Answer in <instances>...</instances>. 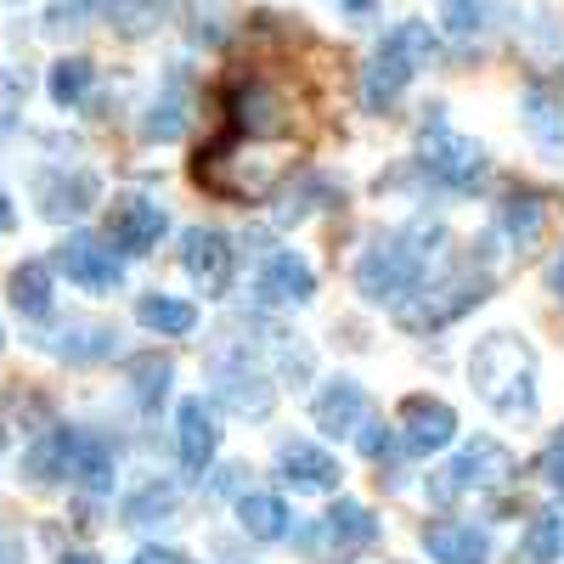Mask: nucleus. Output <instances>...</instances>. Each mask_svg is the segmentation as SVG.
<instances>
[{
	"mask_svg": "<svg viewBox=\"0 0 564 564\" xmlns=\"http://www.w3.org/2000/svg\"><path fill=\"white\" fill-rule=\"evenodd\" d=\"M446 249V226L435 220H412L401 231H390V238H372L356 260V289L367 305H401L423 289V276H430V265L441 260Z\"/></svg>",
	"mask_w": 564,
	"mask_h": 564,
	"instance_id": "nucleus-1",
	"label": "nucleus"
},
{
	"mask_svg": "<svg viewBox=\"0 0 564 564\" xmlns=\"http://www.w3.org/2000/svg\"><path fill=\"white\" fill-rule=\"evenodd\" d=\"M468 384L497 417H531L536 412V356L520 334H486L468 356Z\"/></svg>",
	"mask_w": 564,
	"mask_h": 564,
	"instance_id": "nucleus-2",
	"label": "nucleus"
},
{
	"mask_svg": "<svg viewBox=\"0 0 564 564\" xmlns=\"http://www.w3.org/2000/svg\"><path fill=\"white\" fill-rule=\"evenodd\" d=\"M430 57H435L430 23H395L379 45H372V57L361 68V102H367V113H384L412 85V74L430 68Z\"/></svg>",
	"mask_w": 564,
	"mask_h": 564,
	"instance_id": "nucleus-3",
	"label": "nucleus"
},
{
	"mask_svg": "<svg viewBox=\"0 0 564 564\" xmlns=\"http://www.w3.org/2000/svg\"><path fill=\"white\" fill-rule=\"evenodd\" d=\"M417 153H423V170H430L441 186H452V193H468V186H480V175H486V148L468 141V135H457L441 119V108L430 113V124H423Z\"/></svg>",
	"mask_w": 564,
	"mask_h": 564,
	"instance_id": "nucleus-4",
	"label": "nucleus"
},
{
	"mask_svg": "<svg viewBox=\"0 0 564 564\" xmlns=\"http://www.w3.org/2000/svg\"><path fill=\"white\" fill-rule=\"evenodd\" d=\"M508 480H513L508 446L475 441V446H463L446 468H435V475H430V497H435V502H457V497H468V491H497V486H508Z\"/></svg>",
	"mask_w": 564,
	"mask_h": 564,
	"instance_id": "nucleus-5",
	"label": "nucleus"
},
{
	"mask_svg": "<svg viewBox=\"0 0 564 564\" xmlns=\"http://www.w3.org/2000/svg\"><path fill=\"white\" fill-rule=\"evenodd\" d=\"M57 271L85 294H113L124 282V254L108 238H90V231H74V238L57 243Z\"/></svg>",
	"mask_w": 564,
	"mask_h": 564,
	"instance_id": "nucleus-6",
	"label": "nucleus"
},
{
	"mask_svg": "<svg viewBox=\"0 0 564 564\" xmlns=\"http://www.w3.org/2000/svg\"><path fill=\"white\" fill-rule=\"evenodd\" d=\"M480 300H486V271H463V276H446V282H435V289H423L417 305H395V316L406 327H446Z\"/></svg>",
	"mask_w": 564,
	"mask_h": 564,
	"instance_id": "nucleus-7",
	"label": "nucleus"
},
{
	"mask_svg": "<svg viewBox=\"0 0 564 564\" xmlns=\"http://www.w3.org/2000/svg\"><path fill=\"white\" fill-rule=\"evenodd\" d=\"M170 231V209L164 204H153V198H113V209H108V243L119 249V254H148V249H159V238Z\"/></svg>",
	"mask_w": 564,
	"mask_h": 564,
	"instance_id": "nucleus-8",
	"label": "nucleus"
},
{
	"mask_svg": "<svg viewBox=\"0 0 564 564\" xmlns=\"http://www.w3.org/2000/svg\"><path fill=\"white\" fill-rule=\"evenodd\" d=\"M231 238L215 226H193V231H181V265L186 276L198 282L204 294H226V282H231Z\"/></svg>",
	"mask_w": 564,
	"mask_h": 564,
	"instance_id": "nucleus-9",
	"label": "nucleus"
},
{
	"mask_svg": "<svg viewBox=\"0 0 564 564\" xmlns=\"http://www.w3.org/2000/svg\"><path fill=\"white\" fill-rule=\"evenodd\" d=\"M231 124H238V135H249V141H276L282 130H289V102H282L265 79H243L238 90H231Z\"/></svg>",
	"mask_w": 564,
	"mask_h": 564,
	"instance_id": "nucleus-10",
	"label": "nucleus"
},
{
	"mask_svg": "<svg viewBox=\"0 0 564 564\" xmlns=\"http://www.w3.org/2000/svg\"><path fill=\"white\" fill-rule=\"evenodd\" d=\"M276 475H282V486H294L300 497L339 491V463L327 457L322 446H311V441H282L276 446Z\"/></svg>",
	"mask_w": 564,
	"mask_h": 564,
	"instance_id": "nucleus-11",
	"label": "nucleus"
},
{
	"mask_svg": "<svg viewBox=\"0 0 564 564\" xmlns=\"http://www.w3.org/2000/svg\"><path fill=\"white\" fill-rule=\"evenodd\" d=\"M175 446H181V463L193 468V475H204V468L215 463L220 452V417L204 395H186L175 406Z\"/></svg>",
	"mask_w": 564,
	"mask_h": 564,
	"instance_id": "nucleus-12",
	"label": "nucleus"
},
{
	"mask_svg": "<svg viewBox=\"0 0 564 564\" xmlns=\"http://www.w3.org/2000/svg\"><path fill=\"white\" fill-rule=\"evenodd\" d=\"M97 193H102V181L90 175V170H45V175L34 181V198H40V215H45V220H74V215H85L90 204H97Z\"/></svg>",
	"mask_w": 564,
	"mask_h": 564,
	"instance_id": "nucleus-13",
	"label": "nucleus"
},
{
	"mask_svg": "<svg viewBox=\"0 0 564 564\" xmlns=\"http://www.w3.org/2000/svg\"><path fill=\"white\" fill-rule=\"evenodd\" d=\"M254 294H260V305H305V300L316 294V271H311L305 254L282 249V254H271V260L260 265Z\"/></svg>",
	"mask_w": 564,
	"mask_h": 564,
	"instance_id": "nucleus-14",
	"label": "nucleus"
},
{
	"mask_svg": "<svg viewBox=\"0 0 564 564\" xmlns=\"http://www.w3.org/2000/svg\"><path fill=\"white\" fill-rule=\"evenodd\" d=\"M113 327L108 322H90V316H68L63 327H52V334L40 339V350H52V356H63V361H74V367H90V361H108L113 356Z\"/></svg>",
	"mask_w": 564,
	"mask_h": 564,
	"instance_id": "nucleus-15",
	"label": "nucleus"
},
{
	"mask_svg": "<svg viewBox=\"0 0 564 564\" xmlns=\"http://www.w3.org/2000/svg\"><path fill=\"white\" fill-rule=\"evenodd\" d=\"M215 395L238 412V417H265L271 401H276L271 379H265L254 361H220V367H215Z\"/></svg>",
	"mask_w": 564,
	"mask_h": 564,
	"instance_id": "nucleus-16",
	"label": "nucleus"
},
{
	"mask_svg": "<svg viewBox=\"0 0 564 564\" xmlns=\"http://www.w3.org/2000/svg\"><path fill=\"white\" fill-rule=\"evenodd\" d=\"M401 430H406L412 452H441V446L457 441V412L435 395H406L401 401Z\"/></svg>",
	"mask_w": 564,
	"mask_h": 564,
	"instance_id": "nucleus-17",
	"label": "nucleus"
},
{
	"mask_svg": "<svg viewBox=\"0 0 564 564\" xmlns=\"http://www.w3.org/2000/svg\"><path fill=\"white\" fill-rule=\"evenodd\" d=\"M311 417H316L322 435H356V423L367 417V390L356 379H334L311 401Z\"/></svg>",
	"mask_w": 564,
	"mask_h": 564,
	"instance_id": "nucleus-18",
	"label": "nucleus"
},
{
	"mask_svg": "<svg viewBox=\"0 0 564 564\" xmlns=\"http://www.w3.org/2000/svg\"><path fill=\"white\" fill-rule=\"evenodd\" d=\"M423 547H430L435 564H486L491 558L486 531L463 525V520H435L430 531H423Z\"/></svg>",
	"mask_w": 564,
	"mask_h": 564,
	"instance_id": "nucleus-19",
	"label": "nucleus"
},
{
	"mask_svg": "<svg viewBox=\"0 0 564 564\" xmlns=\"http://www.w3.org/2000/svg\"><path fill=\"white\" fill-rule=\"evenodd\" d=\"M74 441H79V430H52V435H40V441L23 452V480H29V486H57V480H68V468H74Z\"/></svg>",
	"mask_w": 564,
	"mask_h": 564,
	"instance_id": "nucleus-20",
	"label": "nucleus"
},
{
	"mask_svg": "<svg viewBox=\"0 0 564 564\" xmlns=\"http://www.w3.org/2000/svg\"><path fill=\"white\" fill-rule=\"evenodd\" d=\"M186 119H193V97H186L181 79H170L159 97H153L148 119H141V135H148V141H181L186 135Z\"/></svg>",
	"mask_w": 564,
	"mask_h": 564,
	"instance_id": "nucleus-21",
	"label": "nucleus"
},
{
	"mask_svg": "<svg viewBox=\"0 0 564 564\" xmlns=\"http://www.w3.org/2000/svg\"><path fill=\"white\" fill-rule=\"evenodd\" d=\"M135 322L148 327V334H164V339H181V334H193L198 327V311L175 300V294H141L135 305Z\"/></svg>",
	"mask_w": 564,
	"mask_h": 564,
	"instance_id": "nucleus-22",
	"label": "nucleus"
},
{
	"mask_svg": "<svg viewBox=\"0 0 564 564\" xmlns=\"http://www.w3.org/2000/svg\"><path fill=\"white\" fill-rule=\"evenodd\" d=\"M68 480H79L85 491H113V446H108L102 435L79 430V441H74V468H68Z\"/></svg>",
	"mask_w": 564,
	"mask_h": 564,
	"instance_id": "nucleus-23",
	"label": "nucleus"
},
{
	"mask_svg": "<svg viewBox=\"0 0 564 564\" xmlns=\"http://www.w3.org/2000/svg\"><path fill=\"white\" fill-rule=\"evenodd\" d=\"M12 305H18V316H29V322L52 316V271H45L40 260H29V265L12 271Z\"/></svg>",
	"mask_w": 564,
	"mask_h": 564,
	"instance_id": "nucleus-24",
	"label": "nucleus"
},
{
	"mask_svg": "<svg viewBox=\"0 0 564 564\" xmlns=\"http://www.w3.org/2000/svg\"><path fill=\"white\" fill-rule=\"evenodd\" d=\"M525 124H531V135L542 141L547 153L564 148V102L553 97L547 85H531V90H525Z\"/></svg>",
	"mask_w": 564,
	"mask_h": 564,
	"instance_id": "nucleus-25",
	"label": "nucleus"
},
{
	"mask_svg": "<svg viewBox=\"0 0 564 564\" xmlns=\"http://www.w3.org/2000/svg\"><path fill=\"white\" fill-rule=\"evenodd\" d=\"M322 536L334 547H361V542L379 536V520H372L361 502H334V508H327V520H322Z\"/></svg>",
	"mask_w": 564,
	"mask_h": 564,
	"instance_id": "nucleus-26",
	"label": "nucleus"
},
{
	"mask_svg": "<svg viewBox=\"0 0 564 564\" xmlns=\"http://www.w3.org/2000/svg\"><path fill=\"white\" fill-rule=\"evenodd\" d=\"M238 525L254 536V542H282L289 536V508H282V497H243L238 502Z\"/></svg>",
	"mask_w": 564,
	"mask_h": 564,
	"instance_id": "nucleus-27",
	"label": "nucleus"
},
{
	"mask_svg": "<svg viewBox=\"0 0 564 564\" xmlns=\"http://www.w3.org/2000/svg\"><path fill=\"white\" fill-rule=\"evenodd\" d=\"M525 558H531V564H553V558H564V502H547L536 520H531Z\"/></svg>",
	"mask_w": 564,
	"mask_h": 564,
	"instance_id": "nucleus-28",
	"label": "nucleus"
},
{
	"mask_svg": "<svg viewBox=\"0 0 564 564\" xmlns=\"http://www.w3.org/2000/svg\"><path fill=\"white\" fill-rule=\"evenodd\" d=\"M542 226H547L542 198H531V193H513V198L502 204V231L513 238V249H531V243L542 238Z\"/></svg>",
	"mask_w": 564,
	"mask_h": 564,
	"instance_id": "nucleus-29",
	"label": "nucleus"
},
{
	"mask_svg": "<svg viewBox=\"0 0 564 564\" xmlns=\"http://www.w3.org/2000/svg\"><path fill=\"white\" fill-rule=\"evenodd\" d=\"M170 379H175V367H170L164 356H135V361H130V395L148 406V412L170 395Z\"/></svg>",
	"mask_w": 564,
	"mask_h": 564,
	"instance_id": "nucleus-30",
	"label": "nucleus"
},
{
	"mask_svg": "<svg viewBox=\"0 0 564 564\" xmlns=\"http://www.w3.org/2000/svg\"><path fill=\"white\" fill-rule=\"evenodd\" d=\"M119 34L141 40V34H153L164 23V0H108V12H102Z\"/></svg>",
	"mask_w": 564,
	"mask_h": 564,
	"instance_id": "nucleus-31",
	"label": "nucleus"
},
{
	"mask_svg": "<svg viewBox=\"0 0 564 564\" xmlns=\"http://www.w3.org/2000/svg\"><path fill=\"white\" fill-rule=\"evenodd\" d=\"M90 85H97V68H90L85 57H63L52 68V102L57 108H79L90 97Z\"/></svg>",
	"mask_w": 564,
	"mask_h": 564,
	"instance_id": "nucleus-32",
	"label": "nucleus"
},
{
	"mask_svg": "<svg viewBox=\"0 0 564 564\" xmlns=\"http://www.w3.org/2000/svg\"><path fill=\"white\" fill-rule=\"evenodd\" d=\"M170 513H175V486H159V480L124 502V520H130V525H164Z\"/></svg>",
	"mask_w": 564,
	"mask_h": 564,
	"instance_id": "nucleus-33",
	"label": "nucleus"
},
{
	"mask_svg": "<svg viewBox=\"0 0 564 564\" xmlns=\"http://www.w3.org/2000/svg\"><path fill=\"white\" fill-rule=\"evenodd\" d=\"M108 0H52L45 7V29L52 34H74V29H90V18H102Z\"/></svg>",
	"mask_w": 564,
	"mask_h": 564,
	"instance_id": "nucleus-34",
	"label": "nucleus"
},
{
	"mask_svg": "<svg viewBox=\"0 0 564 564\" xmlns=\"http://www.w3.org/2000/svg\"><path fill=\"white\" fill-rule=\"evenodd\" d=\"M486 18H491V0H446V23H452L457 34L486 29Z\"/></svg>",
	"mask_w": 564,
	"mask_h": 564,
	"instance_id": "nucleus-35",
	"label": "nucleus"
},
{
	"mask_svg": "<svg viewBox=\"0 0 564 564\" xmlns=\"http://www.w3.org/2000/svg\"><path fill=\"white\" fill-rule=\"evenodd\" d=\"M390 446H395V435L384 430L379 417H361V423H356V452H361V457H372V463H379Z\"/></svg>",
	"mask_w": 564,
	"mask_h": 564,
	"instance_id": "nucleus-36",
	"label": "nucleus"
},
{
	"mask_svg": "<svg viewBox=\"0 0 564 564\" xmlns=\"http://www.w3.org/2000/svg\"><path fill=\"white\" fill-rule=\"evenodd\" d=\"M23 90H29V79H23V74H7V79H0V135L12 130V113H7V108L23 97Z\"/></svg>",
	"mask_w": 564,
	"mask_h": 564,
	"instance_id": "nucleus-37",
	"label": "nucleus"
},
{
	"mask_svg": "<svg viewBox=\"0 0 564 564\" xmlns=\"http://www.w3.org/2000/svg\"><path fill=\"white\" fill-rule=\"evenodd\" d=\"M23 558H29V542H23V531L0 525V564H23Z\"/></svg>",
	"mask_w": 564,
	"mask_h": 564,
	"instance_id": "nucleus-38",
	"label": "nucleus"
},
{
	"mask_svg": "<svg viewBox=\"0 0 564 564\" xmlns=\"http://www.w3.org/2000/svg\"><path fill=\"white\" fill-rule=\"evenodd\" d=\"M130 564H193V558H186V553H175V547H141Z\"/></svg>",
	"mask_w": 564,
	"mask_h": 564,
	"instance_id": "nucleus-39",
	"label": "nucleus"
},
{
	"mask_svg": "<svg viewBox=\"0 0 564 564\" xmlns=\"http://www.w3.org/2000/svg\"><path fill=\"white\" fill-rule=\"evenodd\" d=\"M547 480H553V486L564 491V435H558V441L547 446Z\"/></svg>",
	"mask_w": 564,
	"mask_h": 564,
	"instance_id": "nucleus-40",
	"label": "nucleus"
},
{
	"mask_svg": "<svg viewBox=\"0 0 564 564\" xmlns=\"http://www.w3.org/2000/svg\"><path fill=\"white\" fill-rule=\"evenodd\" d=\"M12 220H18V209H12V198H7V193H0V238L12 231Z\"/></svg>",
	"mask_w": 564,
	"mask_h": 564,
	"instance_id": "nucleus-41",
	"label": "nucleus"
},
{
	"mask_svg": "<svg viewBox=\"0 0 564 564\" xmlns=\"http://www.w3.org/2000/svg\"><path fill=\"white\" fill-rule=\"evenodd\" d=\"M553 289L564 294V254H558V265H553Z\"/></svg>",
	"mask_w": 564,
	"mask_h": 564,
	"instance_id": "nucleus-42",
	"label": "nucleus"
},
{
	"mask_svg": "<svg viewBox=\"0 0 564 564\" xmlns=\"http://www.w3.org/2000/svg\"><path fill=\"white\" fill-rule=\"evenodd\" d=\"M63 564H97V558H90V553H74V558H63Z\"/></svg>",
	"mask_w": 564,
	"mask_h": 564,
	"instance_id": "nucleus-43",
	"label": "nucleus"
},
{
	"mask_svg": "<svg viewBox=\"0 0 564 564\" xmlns=\"http://www.w3.org/2000/svg\"><path fill=\"white\" fill-rule=\"evenodd\" d=\"M345 7H350V12H367V0H345Z\"/></svg>",
	"mask_w": 564,
	"mask_h": 564,
	"instance_id": "nucleus-44",
	"label": "nucleus"
},
{
	"mask_svg": "<svg viewBox=\"0 0 564 564\" xmlns=\"http://www.w3.org/2000/svg\"><path fill=\"white\" fill-rule=\"evenodd\" d=\"M0 345H7V334H0Z\"/></svg>",
	"mask_w": 564,
	"mask_h": 564,
	"instance_id": "nucleus-45",
	"label": "nucleus"
}]
</instances>
